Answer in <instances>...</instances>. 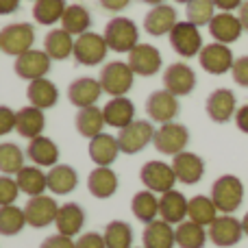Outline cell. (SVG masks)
I'll use <instances>...</instances> for the list:
<instances>
[{
    "label": "cell",
    "instance_id": "cell-39",
    "mask_svg": "<svg viewBox=\"0 0 248 248\" xmlns=\"http://www.w3.org/2000/svg\"><path fill=\"white\" fill-rule=\"evenodd\" d=\"M65 9H68L65 7V0H37L33 4V17L37 24L50 26V24L61 22Z\"/></svg>",
    "mask_w": 248,
    "mask_h": 248
},
{
    "label": "cell",
    "instance_id": "cell-35",
    "mask_svg": "<svg viewBox=\"0 0 248 248\" xmlns=\"http://www.w3.org/2000/svg\"><path fill=\"white\" fill-rule=\"evenodd\" d=\"M187 218L192 220V222L201 224V227H209V224H214V220L218 218V207L214 205L211 196L198 194V196L189 198V202H187Z\"/></svg>",
    "mask_w": 248,
    "mask_h": 248
},
{
    "label": "cell",
    "instance_id": "cell-13",
    "mask_svg": "<svg viewBox=\"0 0 248 248\" xmlns=\"http://www.w3.org/2000/svg\"><path fill=\"white\" fill-rule=\"evenodd\" d=\"M52 59L46 55V50H29L24 55L16 57V74L24 81H37V78H46V74L50 72Z\"/></svg>",
    "mask_w": 248,
    "mask_h": 248
},
{
    "label": "cell",
    "instance_id": "cell-53",
    "mask_svg": "<svg viewBox=\"0 0 248 248\" xmlns=\"http://www.w3.org/2000/svg\"><path fill=\"white\" fill-rule=\"evenodd\" d=\"M237 17H240L244 31H248V0H244V4L240 7V13H237Z\"/></svg>",
    "mask_w": 248,
    "mask_h": 248
},
{
    "label": "cell",
    "instance_id": "cell-46",
    "mask_svg": "<svg viewBox=\"0 0 248 248\" xmlns=\"http://www.w3.org/2000/svg\"><path fill=\"white\" fill-rule=\"evenodd\" d=\"M16 122H17V113H13V109L0 105V137L9 135L16 128Z\"/></svg>",
    "mask_w": 248,
    "mask_h": 248
},
{
    "label": "cell",
    "instance_id": "cell-1",
    "mask_svg": "<svg viewBox=\"0 0 248 248\" xmlns=\"http://www.w3.org/2000/svg\"><path fill=\"white\" fill-rule=\"evenodd\" d=\"M211 201L218 207L220 214L233 216V211L240 209L242 201H244V183L233 174L220 176L211 185Z\"/></svg>",
    "mask_w": 248,
    "mask_h": 248
},
{
    "label": "cell",
    "instance_id": "cell-45",
    "mask_svg": "<svg viewBox=\"0 0 248 248\" xmlns=\"http://www.w3.org/2000/svg\"><path fill=\"white\" fill-rule=\"evenodd\" d=\"M231 74H233V81L240 87H248V57H237L231 68Z\"/></svg>",
    "mask_w": 248,
    "mask_h": 248
},
{
    "label": "cell",
    "instance_id": "cell-29",
    "mask_svg": "<svg viewBox=\"0 0 248 248\" xmlns=\"http://www.w3.org/2000/svg\"><path fill=\"white\" fill-rule=\"evenodd\" d=\"M26 98L33 107L39 109H52L59 100V90L50 78H37V81H31L26 87Z\"/></svg>",
    "mask_w": 248,
    "mask_h": 248
},
{
    "label": "cell",
    "instance_id": "cell-38",
    "mask_svg": "<svg viewBox=\"0 0 248 248\" xmlns=\"http://www.w3.org/2000/svg\"><path fill=\"white\" fill-rule=\"evenodd\" d=\"M61 29H65L70 35H83L90 31L92 26V16L90 11H87L83 4H68V9H65L63 17H61Z\"/></svg>",
    "mask_w": 248,
    "mask_h": 248
},
{
    "label": "cell",
    "instance_id": "cell-4",
    "mask_svg": "<svg viewBox=\"0 0 248 248\" xmlns=\"http://www.w3.org/2000/svg\"><path fill=\"white\" fill-rule=\"evenodd\" d=\"M133 78H135V72L131 70V65H128L126 61H111V63H107L100 70L98 81H100V85H103L105 94L116 98V96H124L131 90Z\"/></svg>",
    "mask_w": 248,
    "mask_h": 248
},
{
    "label": "cell",
    "instance_id": "cell-19",
    "mask_svg": "<svg viewBox=\"0 0 248 248\" xmlns=\"http://www.w3.org/2000/svg\"><path fill=\"white\" fill-rule=\"evenodd\" d=\"M100 94H103V85H100L98 78L92 77H81L77 81L70 83L68 87V98L74 107L85 109V107H94L98 103Z\"/></svg>",
    "mask_w": 248,
    "mask_h": 248
},
{
    "label": "cell",
    "instance_id": "cell-28",
    "mask_svg": "<svg viewBox=\"0 0 248 248\" xmlns=\"http://www.w3.org/2000/svg\"><path fill=\"white\" fill-rule=\"evenodd\" d=\"M141 242H144V248H174L176 233L172 224H168L166 220H155V222L146 224Z\"/></svg>",
    "mask_w": 248,
    "mask_h": 248
},
{
    "label": "cell",
    "instance_id": "cell-33",
    "mask_svg": "<svg viewBox=\"0 0 248 248\" xmlns=\"http://www.w3.org/2000/svg\"><path fill=\"white\" fill-rule=\"evenodd\" d=\"M44 50L52 61H63L72 57L74 52V37L65 29H55L44 39Z\"/></svg>",
    "mask_w": 248,
    "mask_h": 248
},
{
    "label": "cell",
    "instance_id": "cell-48",
    "mask_svg": "<svg viewBox=\"0 0 248 248\" xmlns=\"http://www.w3.org/2000/svg\"><path fill=\"white\" fill-rule=\"evenodd\" d=\"M39 248H77V242H72V237H65L61 233H57V235L46 237Z\"/></svg>",
    "mask_w": 248,
    "mask_h": 248
},
{
    "label": "cell",
    "instance_id": "cell-15",
    "mask_svg": "<svg viewBox=\"0 0 248 248\" xmlns=\"http://www.w3.org/2000/svg\"><path fill=\"white\" fill-rule=\"evenodd\" d=\"M146 113L153 122L168 124L179 116V98L168 90H159L146 98Z\"/></svg>",
    "mask_w": 248,
    "mask_h": 248
},
{
    "label": "cell",
    "instance_id": "cell-34",
    "mask_svg": "<svg viewBox=\"0 0 248 248\" xmlns=\"http://www.w3.org/2000/svg\"><path fill=\"white\" fill-rule=\"evenodd\" d=\"M105 113L103 109H98L94 105V107H85V109H78L77 118H74V126H77L78 135L81 137H87V140H92V137L100 135L103 133V126H105Z\"/></svg>",
    "mask_w": 248,
    "mask_h": 248
},
{
    "label": "cell",
    "instance_id": "cell-31",
    "mask_svg": "<svg viewBox=\"0 0 248 248\" xmlns=\"http://www.w3.org/2000/svg\"><path fill=\"white\" fill-rule=\"evenodd\" d=\"M16 113H17L16 131L20 133L22 137L33 140V137L42 135L44 126H46V116H44V109L29 105V107H22L20 111H16Z\"/></svg>",
    "mask_w": 248,
    "mask_h": 248
},
{
    "label": "cell",
    "instance_id": "cell-37",
    "mask_svg": "<svg viewBox=\"0 0 248 248\" xmlns=\"http://www.w3.org/2000/svg\"><path fill=\"white\" fill-rule=\"evenodd\" d=\"M131 211L140 222H144V224L155 222L159 216V198L155 196V192H150V189L137 192L131 201Z\"/></svg>",
    "mask_w": 248,
    "mask_h": 248
},
{
    "label": "cell",
    "instance_id": "cell-24",
    "mask_svg": "<svg viewBox=\"0 0 248 248\" xmlns=\"http://www.w3.org/2000/svg\"><path fill=\"white\" fill-rule=\"evenodd\" d=\"M120 153L122 150H120V144H118V137L109 135V133H100V135L90 140V157L96 166L109 168Z\"/></svg>",
    "mask_w": 248,
    "mask_h": 248
},
{
    "label": "cell",
    "instance_id": "cell-11",
    "mask_svg": "<svg viewBox=\"0 0 248 248\" xmlns=\"http://www.w3.org/2000/svg\"><path fill=\"white\" fill-rule=\"evenodd\" d=\"M196 87V72L187 63H170L163 70V90L174 94L176 98L189 96Z\"/></svg>",
    "mask_w": 248,
    "mask_h": 248
},
{
    "label": "cell",
    "instance_id": "cell-3",
    "mask_svg": "<svg viewBox=\"0 0 248 248\" xmlns=\"http://www.w3.org/2000/svg\"><path fill=\"white\" fill-rule=\"evenodd\" d=\"M35 44V29L26 22H16V24H7L0 31V50L4 55L20 57L24 52L33 50Z\"/></svg>",
    "mask_w": 248,
    "mask_h": 248
},
{
    "label": "cell",
    "instance_id": "cell-22",
    "mask_svg": "<svg viewBox=\"0 0 248 248\" xmlns=\"http://www.w3.org/2000/svg\"><path fill=\"white\" fill-rule=\"evenodd\" d=\"M118 185H120L118 174L107 166L94 168V170L90 172V176H87V189H90L92 196L100 198V201L111 198L113 194L118 192Z\"/></svg>",
    "mask_w": 248,
    "mask_h": 248
},
{
    "label": "cell",
    "instance_id": "cell-57",
    "mask_svg": "<svg viewBox=\"0 0 248 248\" xmlns=\"http://www.w3.org/2000/svg\"><path fill=\"white\" fill-rule=\"evenodd\" d=\"M35 2H37V0H35Z\"/></svg>",
    "mask_w": 248,
    "mask_h": 248
},
{
    "label": "cell",
    "instance_id": "cell-44",
    "mask_svg": "<svg viewBox=\"0 0 248 248\" xmlns=\"http://www.w3.org/2000/svg\"><path fill=\"white\" fill-rule=\"evenodd\" d=\"M17 194H20L17 181L7 174H0V207L13 205V202L17 201Z\"/></svg>",
    "mask_w": 248,
    "mask_h": 248
},
{
    "label": "cell",
    "instance_id": "cell-14",
    "mask_svg": "<svg viewBox=\"0 0 248 248\" xmlns=\"http://www.w3.org/2000/svg\"><path fill=\"white\" fill-rule=\"evenodd\" d=\"M59 214V205L55 198L46 196H33L29 202L24 205V216H26V224H31L33 229H44L48 224H52L57 220Z\"/></svg>",
    "mask_w": 248,
    "mask_h": 248
},
{
    "label": "cell",
    "instance_id": "cell-2",
    "mask_svg": "<svg viewBox=\"0 0 248 248\" xmlns=\"http://www.w3.org/2000/svg\"><path fill=\"white\" fill-rule=\"evenodd\" d=\"M103 35L109 50H116V52H131L140 44V29H137V24L122 16L109 20Z\"/></svg>",
    "mask_w": 248,
    "mask_h": 248
},
{
    "label": "cell",
    "instance_id": "cell-21",
    "mask_svg": "<svg viewBox=\"0 0 248 248\" xmlns=\"http://www.w3.org/2000/svg\"><path fill=\"white\" fill-rule=\"evenodd\" d=\"M176 9L170 7V4H157L153 7L144 17V29L148 35H170V31L176 26Z\"/></svg>",
    "mask_w": 248,
    "mask_h": 248
},
{
    "label": "cell",
    "instance_id": "cell-32",
    "mask_svg": "<svg viewBox=\"0 0 248 248\" xmlns=\"http://www.w3.org/2000/svg\"><path fill=\"white\" fill-rule=\"evenodd\" d=\"M16 181L20 185V192L29 194V198L42 196L48 189V174L39 166H24L16 174Z\"/></svg>",
    "mask_w": 248,
    "mask_h": 248
},
{
    "label": "cell",
    "instance_id": "cell-7",
    "mask_svg": "<svg viewBox=\"0 0 248 248\" xmlns=\"http://www.w3.org/2000/svg\"><path fill=\"white\" fill-rule=\"evenodd\" d=\"M187 141H189L187 126H183V124H179V122H168V124H161V126L155 131L153 144L161 155H172V157H174V155L183 153Z\"/></svg>",
    "mask_w": 248,
    "mask_h": 248
},
{
    "label": "cell",
    "instance_id": "cell-49",
    "mask_svg": "<svg viewBox=\"0 0 248 248\" xmlns=\"http://www.w3.org/2000/svg\"><path fill=\"white\" fill-rule=\"evenodd\" d=\"M98 2H100V7L107 9V11L118 13V11H124V9L131 4V0H98Z\"/></svg>",
    "mask_w": 248,
    "mask_h": 248
},
{
    "label": "cell",
    "instance_id": "cell-56",
    "mask_svg": "<svg viewBox=\"0 0 248 248\" xmlns=\"http://www.w3.org/2000/svg\"><path fill=\"white\" fill-rule=\"evenodd\" d=\"M174 2H183V4H187V2H189V0H174Z\"/></svg>",
    "mask_w": 248,
    "mask_h": 248
},
{
    "label": "cell",
    "instance_id": "cell-10",
    "mask_svg": "<svg viewBox=\"0 0 248 248\" xmlns=\"http://www.w3.org/2000/svg\"><path fill=\"white\" fill-rule=\"evenodd\" d=\"M155 140V128L148 120H135L128 126L120 128L118 135V144L124 155H135L140 150H144L150 141Z\"/></svg>",
    "mask_w": 248,
    "mask_h": 248
},
{
    "label": "cell",
    "instance_id": "cell-47",
    "mask_svg": "<svg viewBox=\"0 0 248 248\" xmlns=\"http://www.w3.org/2000/svg\"><path fill=\"white\" fill-rule=\"evenodd\" d=\"M77 248H107V244H105V237L100 233L90 231V233H83L77 240Z\"/></svg>",
    "mask_w": 248,
    "mask_h": 248
},
{
    "label": "cell",
    "instance_id": "cell-51",
    "mask_svg": "<svg viewBox=\"0 0 248 248\" xmlns=\"http://www.w3.org/2000/svg\"><path fill=\"white\" fill-rule=\"evenodd\" d=\"M216 9H220V11H235V9H240L242 4H244V0H214Z\"/></svg>",
    "mask_w": 248,
    "mask_h": 248
},
{
    "label": "cell",
    "instance_id": "cell-16",
    "mask_svg": "<svg viewBox=\"0 0 248 248\" xmlns=\"http://www.w3.org/2000/svg\"><path fill=\"white\" fill-rule=\"evenodd\" d=\"M126 63L131 65V70L137 77H153V74H157L161 70L163 59H161V52L155 46H150V44H137L128 52Z\"/></svg>",
    "mask_w": 248,
    "mask_h": 248
},
{
    "label": "cell",
    "instance_id": "cell-40",
    "mask_svg": "<svg viewBox=\"0 0 248 248\" xmlns=\"http://www.w3.org/2000/svg\"><path fill=\"white\" fill-rule=\"evenodd\" d=\"M105 244L107 248H131L133 244V229L124 220H113L105 227Z\"/></svg>",
    "mask_w": 248,
    "mask_h": 248
},
{
    "label": "cell",
    "instance_id": "cell-41",
    "mask_svg": "<svg viewBox=\"0 0 248 248\" xmlns=\"http://www.w3.org/2000/svg\"><path fill=\"white\" fill-rule=\"evenodd\" d=\"M24 227H26L24 209H20L16 205L0 207V235H4V237L17 235Z\"/></svg>",
    "mask_w": 248,
    "mask_h": 248
},
{
    "label": "cell",
    "instance_id": "cell-5",
    "mask_svg": "<svg viewBox=\"0 0 248 248\" xmlns=\"http://www.w3.org/2000/svg\"><path fill=\"white\" fill-rule=\"evenodd\" d=\"M109 52V46L105 42V35L98 33H83L74 39V61L78 65H100Z\"/></svg>",
    "mask_w": 248,
    "mask_h": 248
},
{
    "label": "cell",
    "instance_id": "cell-30",
    "mask_svg": "<svg viewBox=\"0 0 248 248\" xmlns=\"http://www.w3.org/2000/svg\"><path fill=\"white\" fill-rule=\"evenodd\" d=\"M78 185V174L72 166L65 163H57L48 172V189L57 196H65V194L74 192Z\"/></svg>",
    "mask_w": 248,
    "mask_h": 248
},
{
    "label": "cell",
    "instance_id": "cell-12",
    "mask_svg": "<svg viewBox=\"0 0 248 248\" xmlns=\"http://www.w3.org/2000/svg\"><path fill=\"white\" fill-rule=\"evenodd\" d=\"M209 240L220 248H231L240 244V240L244 237V227L242 220L233 218L229 214H222L214 220V224H209Z\"/></svg>",
    "mask_w": 248,
    "mask_h": 248
},
{
    "label": "cell",
    "instance_id": "cell-42",
    "mask_svg": "<svg viewBox=\"0 0 248 248\" xmlns=\"http://www.w3.org/2000/svg\"><path fill=\"white\" fill-rule=\"evenodd\" d=\"M24 157L26 155L17 144H11V141L0 144V172L7 176L17 174L24 168Z\"/></svg>",
    "mask_w": 248,
    "mask_h": 248
},
{
    "label": "cell",
    "instance_id": "cell-17",
    "mask_svg": "<svg viewBox=\"0 0 248 248\" xmlns=\"http://www.w3.org/2000/svg\"><path fill=\"white\" fill-rule=\"evenodd\" d=\"M205 109H207V116H209L216 124L229 122L231 118H235V113H237L235 94H233L231 90H227V87L214 90L209 94V98H207Z\"/></svg>",
    "mask_w": 248,
    "mask_h": 248
},
{
    "label": "cell",
    "instance_id": "cell-20",
    "mask_svg": "<svg viewBox=\"0 0 248 248\" xmlns=\"http://www.w3.org/2000/svg\"><path fill=\"white\" fill-rule=\"evenodd\" d=\"M209 33L216 42L229 46V44L237 42V39L242 37L244 26H242L237 16H233V13H229V11H220V13H216L214 20L209 22Z\"/></svg>",
    "mask_w": 248,
    "mask_h": 248
},
{
    "label": "cell",
    "instance_id": "cell-50",
    "mask_svg": "<svg viewBox=\"0 0 248 248\" xmlns=\"http://www.w3.org/2000/svg\"><path fill=\"white\" fill-rule=\"evenodd\" d=\"M235 124H237V128H240L242 133H246V135H248V105H244V107L237 109Z\"/></svg>",
    "mask_w": 248,
    "mask_h": 248
},
{
    "label": "cell",
    "instance_id": "cell-8",
    "mask_svg": "<svg viewBox=\"0 0 248 248\" xmlns=\"http://www.w3.org/2000/svg\"><path fill=\"white\" fill-rule=\"evenodd\" d=\"M198 61H201V68L205 72L214 74V77H222V74L231 72L233 63V52L227 44H220V42H214V44H205L198 55Z\"/></svg>",
    "mask_w": 248,
    "mask_h": 248
},
{
    "label": "cell",
    "instance_id": "cell-43",
    "mask_svg": "<svg viewBox=\"0 0 248 248\" xmlns=\"http://www.w3.org/2000/svg\"><path fill=\"white\" fill-rule=\"evenodd\" d=\"M185 16H187V22H192L196 26H209V22L216 16L214 0H189L185 4Z\"/></svg>",
    "mask_w": 248,
    "mask_h": 248
},
{
    "label": "cell",
    "instance_id": "cell-27",
    "mask_svg": "<svg viewBox=\"0 0 248 248\" xmlns=\"http://www.w3.org/2000/svg\"><path fill=\"white\" fill-rule=\"evenodd\" d=\"M105 122L113 128H124L131 122H135V105L126 98V96H116L103 107Z\"/></svg>",
    "mask_w": 248,
    "mask_h": 248
},
{
    "label": "cell",
    "instance_id": "cell-6",
    "mask_svg": "<svg viewBox=\"0 0 248 248\" xmlns=\"http://www.w3.org/2000/svg\"><path fill=\"white\" fill-rule=\"evenodd\" d=\"M170 46L174 48L176 55L183 59H192V57L201 55L202 50V35L196 24L192 22H176V26L170 31Z\"/></svg>",
    "mask_w": 248,
    "mask_h": 248
},
{
    "label": "cell",
    "instance_id": "cell-52",
    "mask_svg": "<svg viewBox=\"0 0 248 248\" xmlns=\"http://www.w3.org/2000/svg\"><path fill=\"white\" fill-rule=\"evenodd\" d=\"M20 9V0H0V16H11Z\"/></svg>",
    "mask_w": 248,
    "mask_h": 248
},
{
    "label": "cell",
    "instance_id": "cell-9",
    "mask_svg": "<svg viewBox=\"0 0 248 248\" xmlns=\"http://www.w3.org/2000/svg\"><path fill=\"white\" fill-rule=\"evenodd\" d=\"M140 179L141 183L146 185V189L155 194H166L170 189H174L176 183V174L172 170L170 163H163V161H148L141 166L140 170Z\"/></svg>",
    "mask_w": 248,
    "mask_h": 248
},
{
    "label": "cell",
    "instance_id": "cell-54",
    "mask_svg": "<svg viewBox=\"0 0 248 248\" xmlns=\"http://www.w3.org/2000/svg\"><path fill=\"white\" fill-rule=\"evenodd\" d=\"M242 227H244V235H248V211L244 218H242Z\"/></svg>",
    "mask_w": 248,
    "mask_h": 248
},
{
    "label": "cell",
    "instance_id": "cell-18",
    "mask_svg": "<svg viewBox=\"0 0 248 248\" xmlns=\"http://www.w3.org/2000/svg\"><path fill=\"white\" fill-rule=\"evenodd\" d=\"M172 170L176 174V181L185 185H196L205 174V161L196 153L183 150V153L172 157Z\"/></svg>",
    "mask_w": 248,
    "mask_h": 248
},
{
    "label": "cell",
    "instance_id": "cell-25",
    "mask_svg": "<svg viewBox=\"0 0 248 248\" xmlns=\"http://www.w3.org/2000/svg\"><path fill=\"white\" fill-rule=\"evenodd\" d=\"M187 198L183 196L176 189H170V192L161 194L159 198V216L161 220H166L168 224H181L187 218Z\"/></svg>",
    "mask_w": 248,
    "mask_h": 248
},
{
    "label": "cell",
    "instance_id": "cell-36",
    "mask_svg": "<svg viewBox=\"0 0 248 248\" xmlns=\"http://www.w3.org/2000/svg\"><path fill=\"white\" fill-rule=\"evenodd\" d=\"M174 233H176V246L179 248H205L207 240H209V233L205 231V227L192 222V220H185V222L176 224Z\"/></svg>",
    "mask_w": 248,
    "mask_h": 248
},
{
    "label": "cell",
    "instance_id": "cell-55",
    "mask_svg": "<svg viewBox=\"0 0 248 248\" xmlns=\"http://www.w3.org/2000/svg\"><path fill=\"white\" fill-rule=\"evenodd\" d=\"M141 2L150 4V7H157V4H163V0H141Z\"/></svg>",
    "mask_w": 248,
    "mask_h": 248
},
{
    "label": "cell",
    "instance_id": "cell-23",
    "mask_svg": "<svg viewBox=\"0 0 248 248\" xmlns=\"http://www.w3.org/2000/svg\"><path fill=\"white\" fill-rule=\"evenodd\" d=\"M26 157L39 168H52L59 161V148L57 144L46 135H39L29 140V146H26Z\"/></svg>",
    "mask_w": 248,
    "mask_h": 248
},
{
    "label": "cell",
    "instance_id": "cell-26",
    "mask_svg": "<svg viewBox=\"0 0 248 248\" xmlns=\"http://www.w3.org/2000/svg\"><path fill=\"white\" fill-rule=\"evenodd\" d=\"M57 231L65 237H74L81 233L83 224H85V211L78 202H65L59 207V214H57Z\"/></svg>",
    "mask_w": 248,
    "mask_h": 248
}]
</instances>
